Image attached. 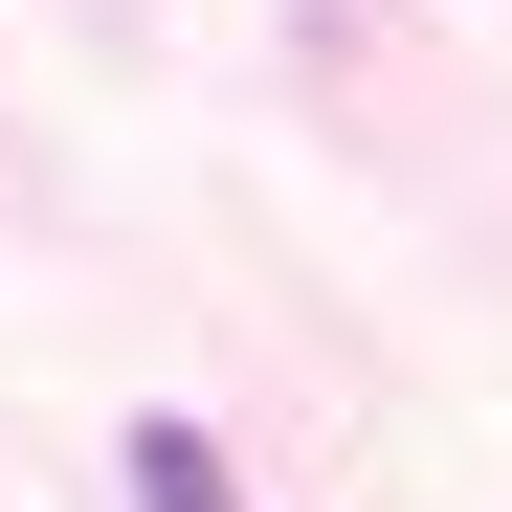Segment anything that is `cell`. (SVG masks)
<instances>
[{"instance_id":"1","label":"cell","mask_w":512,"mask_h":512,"mask_svg":"<svg viewBox=\"0 0 512 512\" xmlns=\"http://www.w3.org/2000/svg\"><path fill=\"white\" fill-rule=\"evenodd\" d=\"M112 468H134V512H245V468L201 446V423H134V446H112Z\"/></svg>"}]
</instances>
